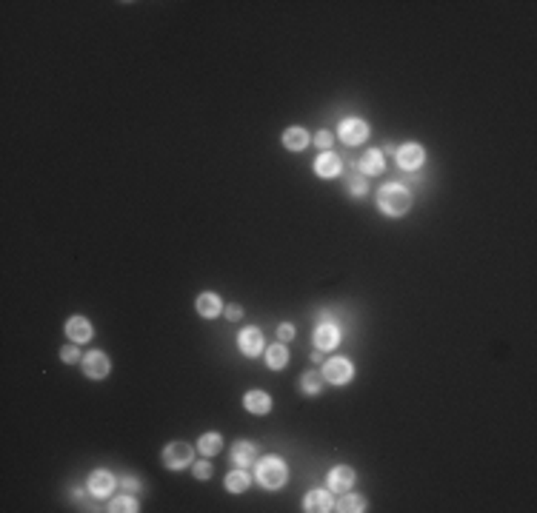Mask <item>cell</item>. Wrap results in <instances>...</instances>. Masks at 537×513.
I'll list each match as a JSON object with an SVG mask.
<instances>
[{"label": "cell", "mask_w": 537, "mask_h": 513, "mask_svg": "<svg viewBox=\"0 0 537 513\" xmlns=\"http://www.w3.org/2000/svg\"><path fill=\"white\" fill-rule=\"evenodd\" d=\"M294 334H298V331H294V325H291V323H281V325H277V340H281V342L294 340Z\"/></svg>", "instance_id": "27"}, {"label": "cell", "mask_w": 537, "mask_h": 513, "mask_svg": "<svg viewBox=\"0 0 537 513\" xmlns=\"http://www.w3.org/2000/svg\"><path fill=\"white\" fill-rule=\"evenodd\" d=\"M315 171H318V177H323V180H332V177H337L343 171V160L335 151H323L315 160Z\"/></svg>", "instance_id": "14"}, {"label": "cell", "mask_w": 537, "mask_h": 513, "mask_svg": "<svg viewBox=\"0 0 537 513\" xmlns=\"http://www.w3.org/2000/svg\"><path fill=\"white\" fill-rule=\"evenodd\" d=\"M115 485H117L115 473L103 471V468L92 471V476H89V490H92V497H97V499H106L109 493L115 490Z\"/></svg>", "instance_id": "10"}, {"label": "cell", "mask_w": 537, "mask_h": 513, "mask_svg": "<svg viewBox=\"0 0 537 513\" xmlns=\"http://www.w3.org/2000/svg\"><path fill=\"white\" fill-rule=\"evenodd\" d=\"M123 488L126 490H137V488H141V482H137L134 476H123Z\"/></svg>", "instance_id": "32"}, {"label": "cell", "mask_w": 537, "mask_h": 513, "mask_svg": "<svg viewBox=\"0 0 537 513\" xmlns=\"http://www.w3.org/2000/svg\"><path fill=\"white\" fill-rule=\"evenodd\" d=\"M192 473H195V479H209V476H212V465L209 462H195Z\"/></svg>", "instance_id": "29"}, {"label": "cell", "mask_w": 537, "mask_h": 513, "mask_svg": "<svg viewBox=\"0 0 537 513\" xmlns=\"http://www.w3.org/2000/svg\"><path fill=\"white\" fill-rule=\"evenodd\" d=\"M335 510H340V513H363V510H366V499L357 497V493H343V499L335 505Z\"/></svg>", "instance_id": "24"}, {"label": "cell", "mask_w": 537, "mask_h": 513, "mask_svg": "<svg viewBox=\"0 0 537 513\" xmlns=\"http://www.w3.org/2000/svg\"><path fill=\"white\" fill-rule=\"evenodd\" d=\"M198 451H200L203 456H217V453L223 451V436H220V434H215V431L203 434V436L198 439Z\"/></svg>", "instance_id": "22"}, {"label": "cell", "mask_w": 537, "mask_h": 513, "mask_svg": "<svg viewBox=\"0 0 537 513\" xmlns=\"http://www.w3.org/2000/svg\"><path fill=\"white\" fill-rule=\"evenodd\" d=\"M109 510L112 513H134V510H141V505H137L134 497H117L109 502Z\"/></svg>", "instance_id": "25"}, {"label": "cell", "mask_w": 537, "mask_h": 513, "mask_svg": "<svg viewBox=\"0 0 537 513\" xmlns=\"http://www.w3.org/2000/svg\"><path fill=\"white\" fill-rule=\"evenodd\" d=\"M226 316H229V320H232V323H237V320H240V316H243V311H240L237 305H229V308H226Z\"/></svg>", "instance_id": "31"}, {"label": "cell", "mask_w": 537, "mask_h": 513, "mask_svg": "<svg viewBox=\"0 0 537 513\" xmlns=\"http://www.w3.org/2000/svg\"><path fill=\"white\" fill-rule=\"evenodd\" d=\"M323 374L320 371H306V374L300 377V391L306 394V397H318L320 391H323Z\"/></svg>", "instance_id": "20"}, {"label": "cell", "mask_w": 537, "mask_h": 513, "mask_svg": "<svg viewBox=\"0 0 537 513\" xmlns=\"http://www.w3.org/2000/svg\"><path fill=\"white\" fill-rule=\"evenodd\" d=\"M249 485H252V476H249L246 468H235V471L226 473V488H229L232 493H243Z\"/></svg>", "instance_id": "21"}, {"label": "cell", "mask_w": 537, "mask_h": 513, "mask_svg": "<svg viewBox=\"0 0 537 513\" xmlns=\"http://www.w3.org/2000/svg\"><path fill=\"white\" fill-rule=\"evenodd\" d=\"M366 191H369V186H366V180L360 177V171L352 174V177H349V194H352V197H363Z\"/></svg>", "instance_id": "26"}, {"label": "cell", "mask_w": 537, "mask_h": 513, "mask_svg": "<svg viewBox=\"0 0 537 513\" xmlns=\"http://www.w3.org/2000/svg\"><path fill=\"white\" fill-rule=\"evenodd\" d=\"M92 323L86 320V316H72V320L66 323V337L72 340L75 345H80V342H89L92 340Z\"/></svg>", "instance_id": "13"}, {"label": "cell", "mask_w": 537, "mask_h": 513, "mask_svg": "<svg viewBox=\"0 0 537 513\" xmlns=\"http://www.w3.org/2000/svg\"><path fill=\"white\" fill-rule=\"evenodd\" d=\"M163 465L169 471H183L189 462H192V445H186V442H169L163 448Z\"/></svg>", "instance_id": "5"}, {"label": "cell", "mask_w": 537, "mask_h": 513, "mask_svg": "<svg viewBox=\"0 0 537 513\" xmlns=\"http://www.w3.org/2000/svg\"><path fill=\"white\" fill-rule=\"evenodd\" d=\"M254 456H257V451H254V445L252 442H235L232 445V462H235V468H249L252 462H254Z\"/></svg>", "instance_id": "18"}, {"label": "cell", "mask_w": 537, "mask_h": 513, "mask_svg": "<svg viewBox=\"0 0 537 513\" xmlns=\"http://www.w3.org/2000/svg\"><path fill=\"white\" fill-rule=\"evenodd\" d=\"M243 408H246L249 414H254V416H263V414L272 411V397H269L266 391H249V394L243 397Z\"/></svg>", "instance_id": "16"}, {"label": "cell", "mask_w": 537, "mask_h": 513, "mask_svg": "<svg viewBox=\"0 0 537 513\" xmlns=\"http://www.w3.org/2000/svg\"><path fill=\"white\" fill-rule=\"evenodd\" d=\"M394 157H397V166H401L403 171H414V168L423 166L426 151H423V146H418V143H406V146H401V149L394 151Z\"/></svg>", "instance_id": "8"}, {"label": "cell", "mask_w": 537, "mask_h": 513, "mask_svg": "<svg viewBox=\"0 0 537 513\" xmlns=\"http://www.w3.org/2000/svg\"><path fill=\"white\" fill-rule=\"evenodd\" d=\"M355 485V471L349 465H337L329 471V490L335 493H349V488Z\"/></svg>", "instance_id": "11"}, {"label": "cell", "mask_w": 537, "mask_h": 513, "mask_svg": "<svg viewBox=\"0 0 537 513\" xmlns=\"http://www.w3.org/2000/svg\"><path fill=\"white\" fill-rule=\"evenodd\" d=\"M315 146L323 149V151H329V146H332V134H329V132H318L315 134Z\"/></svg>", "instance_id": "30"}, {"label": "cell", "mask_w": 537, "mask_h": 513, "mask_svg": "<svg viewBox=\"0 0 537 513\" xmlns=\"http://www.w3.org/2000/svg\"><path fill=\"white\" fill-rule=\"evenodd\" d=\"M60 360L69 362V365H72V362H80V351H77L75 345H66V348H60Z\"/></svg>", "instance_id": "28"}, {"label": "cell", "mask_w": 537, "mask_h": 513, "mask_svg": "<svg viewBox=\"0 0 537 513\" xmlns=\"http://www.w3.org/2000/svg\"><path fill=\"white\" fill-rule=\"evenodd\" d=\"M303 510H309V513H326V510H335L332 493H329V490H309V493H306V499H303Z\"/></svg>", "instance_id": "15"}, {"label": "cell", "mask_w": 537, "mask_h": 513, "mask_svg": "<svg viewBox=\"0 0 537 513\" xmlns=\"http://www.w3.org/2000/svg\"><path fill=\"white\" fill-rule=\"evenodd\" d=\"M286 362H289V351L283 348V342L269 345V351H266V365L272 371H281V368H286Z\"/></svg>", "instance_id": "23"}, {"label": "cell", "mask_w": 537, "mask_h": 513, "mask_svg": "<svg viewBox=\"0 0 537 513\" xmlns=\"http://www.w3.org/2000/svg\"><path fill=\"white\" fill-rule=\"evenodd\" d=\"M337 134H340V140L346 146H360V143H366V140H369V123L363 117H346L340 123Z\"/></svg>", "instance_id": "3"}, {"label": "cell", "mask_w": 537, "mask_h": 513, "mask_svg": "<svg viewBox=\"0 0 537 513\" xmlns=\"http://www.w3.org/2000/svg\"><path fill=\"white\" fill-rule=\"evenodd\" d=\"M195 308H198L200 316H206V320H215V316H220V311H223V303H220L217 294L206 291V294H200V297L195 299Z\"/></svg>", "instance_id": "17"}, {"label": "cell", "mask_w": 537, "mask_h": 513, "mask_svg": "<svg viewBox=\"0 0 537 513\" xmlns=\"http://www.w3.org/2000/svg\"><path fill=\"white\" fill-rule=\"evenodd\" d=\"M80 362H83V374L89 379H103V377H109V371H112V362L103 351H89Z\"/></svg>", "instance_id": "6"}, {"label": "cell", "mask_w": 537, "mask_h": 513, "mask_svg": "<svg viewBox=\"0 0 537 513\" xmlns=\"http://www.w3.org/2000/svg\"><path fill=\"white\" fill-rule=\"evenodd\" d=\"M254 476H257V482H261L266 490H281L286 485V479H289V468H286V462L281 456L272 453V456H263L261 462H257Z\"/></svg>", "instance_id": "2"}, {"label": "cell", "mask_w": 537, "mask_h": 513, "mask_svg": "<svg viewBox=\"0 0 537 513\" xmlns=\"http://www.w3.org/2000/svg\"><path fill=\"white\" fill-rule=\"evenodd\" d=\"M320 374H323L326 382H332V385H346V382L355 377V368H352V362L346 360V357H332V360L323 362Z\"/></svg>", "instance_id": "4"}, {"label": "cell", "mask_w": 537, "mask_h": 513, "mask_svg": "<svg viewBox=\"0 0 537 513\" xmlns=\"http://www.w3.org/2000/svg\"><path fill=\"white\" fill-rule=\"evenodd\" d=\"M377 208L386 217H406L411 208V194L401 183H389L383 188H377Z\"/></svg>", "instance_id": "1"}, {"label": "cell", "mask_w": 537, "mask_h": 513, "mask_svg": "<svg viewBox=\"0 0 537 513\" xmlns=\"http://www.w3.org/2000/svg\"><path fill=\"white\" fill-rule=\"evenodd\" d=\"M283 146H286L289 151H303V149L309 146V132L300 129V126L286 129V132H283Z\"/></svg>", "instance_id": "19"}, {"label": "cell", "mask_w": 537, "mask_h": 513, "mask_svg": "<svg viewBox=\"0 0 537 513\" xmlns=\"http://www.w3.org/2000/svg\"><path fill=\"white\" fill-rule=\"evenodd\" d=\"M237 345H240V353L249 360L254 357H261V351H263V334L257 331L254 325H246L243 331L237 334Z\"/></svg>", "instance_id": "7"}, {"label": "cell", "mask_w": 537, "mask_h": 513, "mask_svg": "<svg viewBox=\"0 0 537 513\" xmlns=\"http://www.w3.org/2000/svg\"><path fill=\"white\" fill-rule=\"evenodd\" d=\"M340 328H337V323H332V320H323L318 328H315V345L320 348V351H332V348H337V342H340Z\"/></svg>", "instance_id": "9"}, {"label": "cell", "mask_w": 537, "mask_h": 513, "mask_svg": "<svg viewBox=\"0 0 537 513\" xmlns=\"http://www.w3.org/2000/svg\"><path fill=\"white\" fill-rule=\"evenodd\" d=\"M383 168H386V157H383V151L380 149H366L363 151V157L357 160V171L360 174H383Z\"/></svg>", "instance_id": "12"}]
</instances>
